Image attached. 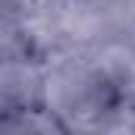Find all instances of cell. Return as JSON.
<instances>
[{
  "label": "cell",
  "instance_id": "1",
  "mask_svg": "<svg viewBox=\"0 0 135 135\" xmlns=\"http://www.w3.org/2000/svg\"><path fill=\"white\" fill-rule=\"evenodd\" d=\"M0 129L9 132V135H54V132H69V123L47 104L22 101L16 107L3 110Z\"/></svg>",
  "mask_w": 135,
  "mask_h": 135
}]
</instances>
